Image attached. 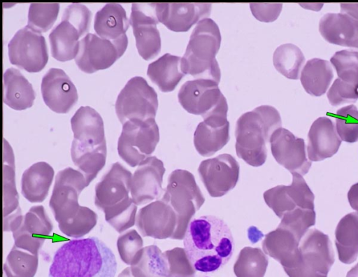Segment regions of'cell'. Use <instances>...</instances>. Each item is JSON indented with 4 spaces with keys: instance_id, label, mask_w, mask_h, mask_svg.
<instances>
[{
    "instance_id": "obj_10",
    "label": "cell",
    "mask_w": 358,
    "mask_h": 277,
    "mask_svg": "<svg viewBox=\"0 0 358 277\" xmlns=\"http://www.w3.org/2000/svg\"><path fill=\"white\" fill-rule=\"evenodd\" d=\"M115 108L122 124L131 119L155 118L158 108L157 94L143 77L135 76L119 93Z\"/></svg>"
},
{
    "instance_id": "obj_14",
    "label": "cell",
    "mask_w": 358,
    "mask_h": 277,
    "mask_svg": "<svg viewBox=\"0 0 358 277\" xmlns=\"http://www.w3.org/2000/svg\"><path fill=\"white\" fill-rule=\"evenodd\" d=\"M129 22L141 57L145 60L155 57L161 50V38L157 28L159 20L155 3H132Z\"/></svg>"
},
{
    "instance_id": "obj_27",
    "label": "cell",
    "mask_w": 358,
    "mask_h": 277,
    "mask_svg": "<svg viewBox=\"0 0 358 277\" xmlns=\"http://www.w3.org/2000/svg\"><path fill=\"white\" fill-rule=\"evenodd\" d=\"M54 177L52 167L38 162L26 169L22 176L21 192L29 202L38 203L45 199Z\"/></svg>"
},
{
    "instance_id": "obj_49",
    "label": "cell",
    "mask_w": 358,
    "mask_h": 277,
    "mask_svg": "<svg viewBox=\"0 0 358 277\" xmlns=\"http://www.w3.org/2000/svg\"><path fill=\"white\" fill-rule=\"evenodd\" d=\"M327 98L333 106L355 102L358 99V86L345 83L338 78L329 90Z\"/></svg>"
},
{
    "instance_id": "obj_19",
    "label": "cell",
    "mask_w": 358,
    "mask_h": 277,
    "mask_svg": "<svg viewBox=\"0 0 358 277\" xmlns=\"http://www.w3.org/2000/svg\"><path fill=\"white\" fill-rule=\"evenodd\" d=\"M41 90L46 106L57 113H68L78 99L75 85L61 69L51 68L45 73Z\"/></svg>"
},
{
    "instance_id": "obj_24",
    "label": "cell",
    "mask_w": 358,
    "mask_h": 277,
    "mask_svg": "<svg viewBox=\"0 0 358 277\" xmlns=\"http://www.w3.org/2000/svg\"><path fill=\"white\" fill-rule=\"evenodd\" d=\"M73 141L84 146L106 143L103 122L99 113L90 106H80L71 119Z\"/></svg>"
},
{
    "instance_id": "obj_46",
    "label": "cell",
    "mask_w": 358,
    "mask_h": 277,
    "mask_svg": "<svg viewBox=\"0 0 358 277\" xmlns=\"http://www.w3.org/2000/svg\"><path fill=\"white\" fill-rule=\"evenodd\" d=\"M169 271L167 277H194L196 269L182 248H174L165 251Z\"/></svg>"
},
{
    "instance_id": "obj_44",
    "label": "cell",
    "mask_w": 358,
    "mask_h": 277,
    "mask_svg": "<svg viewBox=\"0 0 358 277\" xmlns=\"http://www.w3.org/2000/svg\"><path fill=\"white\" fill-rule=\"evenodd\" d=\"M97 215L90 208L82 206L79 213L72 220L58 225L59 230L66 236L80 238L88 234L96 225Z\"/></svg>"
},
{
    "instance_id": "obj_45",
    "label": "cell",
    "mask_w": 358,
    "mask_h": 277,
    "mask_svg": "<svg viewBox=\"0 0 358 277\" xmlns=\"http://www.w3.org/2000/svg\"><path fill=\"white\" fill-rule=\"evenodd\" d=\"M263 196L267 206L280 219L285 213L299 208L287 191V185L273 187L265 191Z\"/></svg>"
},
{
    "instance_id": "obj_42",
    "label": "cell",
    "mask_w": 358,
    "mask_h": 277,
    "mask_svg": "<svg viewBox=\"0 0 358 277\" xmlns=\"http://www.w3.org/2000/svg\"><path fill=\"white\" fill-rule=\"evenodd\" d=\"M330 62L339 79L358 86V51H338L331 57Z\"/></svg>"
},
{
    "instance_id": "obj_9",
    "label": "cell",
    "mask_w": 358,
    "mask_h": 277,
    "mask_svg": "<svg viewBox=\"0 0 358 277\" xmlns=\"http://www.w3.org/2000/svg\"><path fill=\"white\" fill-rule=\"evenodd\" d=\"M178 101L188 113L206 119L212 115H227L228 105L218 83L209 79L185 82L178 94Z\"/></svg>"
},
{
    "instance_id": "obj_39",
    "label": "cell",
    "mask_w": 358,
    "mask_h": 277,
    "mask_svg": "<svg viewBox=\"0 0 358 277\" xmlns=\"http://www.w3.org/2000/svg\"><path fill=\"white\" fill-rule=\"evenodd\" d=\"M17 228L31 238L44 243L50 235L53 227L43 206H34L24 215Z\"/></svg>"
},
{
    "instance_id": "obj_7",
    "label": "cell",
    "mask_w": 358,
    "mask_h": 277,
    "mask_svg": "<svg viewBox=\"0 0 358 277\" xmlns=\"http://www.w3.org/2000/svg\"><path fill=\"white\" fill-rule=\"evenodd\" d=\"M159 141L155 118L131 119L122 124L117 141L119 156L130 166L140 164L155 151Z\"/></svg>"
},
{
    "instance_id": "obj_51",
    "label": "cell",
    "mask_w": 358,
    "mask_h": 277,
    "mask_svg": "<svg viewBox=\"0 0 358 277\" xmlns=\"http://www.w3.org/2000/svg\"><path fill=\"white\" fill-rule=\"evenodd\" d=\"M341 13L350 16L358 22V3H341Z\"/></svg>"
},
{
    "instance_id": "obj_8",
    "label": "cell",
    "mask_w": 358,
    "mask_h": 277,
    "mask_svg": "<svg viewBox=\"0 0 358 277\" xmlns=\"http://www.w3.org/2000/svg\"><path fill=\"white\" fill-rule=\"evenodd\" d=\"M301 261L295 268L285 270L289 277H327L334 263V253L329 236L310 229L299 244Z\"/></svg>"
},
{
    "instance_id": "obj_33",
    "label": "cell",
    "mask_w": 358,
    "mask_h": 277,
    "mask_svg": "<svg viewBox=\"0 0 358 277\" xmlns=\"http://www.w3.org/2000/svg\"><path fill=\"white\" fill-rule=\"evenodd\" d=\"M333 78L334 73L330 63L324 59L313 58L305 64L300 80L307 93L320 97L326 92Z\"/></svg>"
},
{
    "instance_id": "obj_37",
    "label": "cell",
    "mask_w": 358,
    "mask_h": 277,
    "mask_svg": "<svg viewBox=\"0 0 358 277\" xmlns=\"http://www.w3.org/2000/svg\"><path fill=\"white\" fill-rule=\"evenodd\" d=\"M273 62L279 73L289 79L297 80L305 62V57L298 46L292 43H285L275 49Z\"/></svg>"
},
{
    "instance_id": "obj_16",
    "label": "cell",
    "mask_w": 358,
    "mask_h": 277,
    "mask_svg": "<svg viewBox=\"0 0 358 277\" xmlns=\"http://www.w3.org/2000/svg\"><path fill=\"white\" fill-rule=\"evenodd\" d=\"M271 153L275 161L290 173L306 175L312 165L308 159L305 141L287 129L280 127L271 134Z\"/></svg>"
},
{
    "instance_id": "obj_29",
    "label": "cell",
    "mask_w": 358,
    "mask_h": 277,
    "mask_svg": "<svg viewBox=\"0 0 358 277\" xmlns=\"http://www.w3.org/2000/svg\"><path fill=\"white\" fill-rule=\"evenodd\" d=\"M335 244L340 262L353 263L358 257V214L352 212L339 220L335 230Z\"/></svg>"
},
{
    "instance_id": "obj_30",
    "label": "cell",
    "mask_w": 358,
    "mask_h": 277,
    "mask_svg": "<svg viewBox=\"0 0 358 277\" xmlns=\"http://www.w3.org/2000/svg\"><path fill=\"white\" fill-rule=\"evenodd\" d=\"M182 57L166 53L148 65L147 75L163 92L173 91L185 76Z\"/></svg>"
},
{
    "instance_id": "obj_3",
    "label": "cell",
    "mask_w": 358,
    "mask_h": 277,
    "mask_svg": "<svg viewBox=\"0 0 358 277\" xmlns=\"http://www.w3.org/2000/svg\"><path fill=\"white\" fill-rule=\"evenodd\" d=\"M131 178V171L115 162L95 187L94 204L118 233L130 228L136 222L137 205L129 196Z\"/></svg>"
},
{
    "instance_id": "obj_40",
    "label": "cell",
    "mask_w": 358,
    "mask_h": 277,
    "mask_svg": "<svg viewBox=\"0 0 358 277\" xmlns=\"http://www.w3.org/2000/svg\"><path fill=\"white\" fill-rule=\"evenodd\" d=\"M59 10L58 3H31L28 11L27 26L38 32H45L55 23Z\"/></svg>"
},
{
    "instance_id": "obj_18",
    "label": "cell",
    "mask_w": 358,
    "mask_h": 277,
    "mask_svg": "<svg viewBox=\"0 0 358 277\" xmlns=\"http://www.w3.org/2000/svg\"><path fill=\"white\" fill-rule=\"evenodd\" d=\"M177 223L174 210L162 199L141 208L136 218V227L143 236L157 239H171Z\"/></svg>"
},
{
    "instance_id": "obj_11",
    "label": "cell",
    "mask_w": 358,
    "mask_h": 277,
    "mask_svg": "<svg viewBox=\"0 0 358 277\" xmlns=\"http://www.w3.org/2000/svg\"><path fill=\"white\" fill-rule=\"evenodd\" d=\"M87 185L85 176L78 170L67 167L57 173L49 206L58 225L77 216L82 207L78 204L79 195Z\"/></svg>"
},
{
    "instance_id": "obj_53",
    "label": "cell",
    "mask_w": 358,
    "mask_h": 277,
    "mask_svg": "<svg viewBox=\"0 0 358 277\" xmlns=\"http://www.w3.org/2000/svg\"><path fill=\"white\" fill-rule=\"evenodd\" d=\"M346 277H358V263L348 271Z\"/></svg>"
},
{
    "instance_id": "obj_35",
    "label": "cell",
    "mask_w": 358,
    "mask_h": 277,
    "mask_svg": "<svg viewBox=\"0 0 358 277\" xmlns=\"http://www.w3.org/2000/svg\"><path fill=\"white\" fill-rule=\"evenodd\" d=\"M3 155V218L20 209L15 183V164L12 150L5 140Z\"/></svg>"
},
{
    "instance_id": "obj_54",
    "label": "cell",
    "mask_w": 358,
    "mask_h": 277,
    "mask_svg": "<svg viewBox=\"0 0 358 277\" xmlns=\"http://www.w3.org/2000/svg\"><path fill=\"white\" fill-rule=\"evenodd\" d=\"M117 277H134L131 273V268L127 267L125 268L121 273L118 275Z\"/></svg>"
},
{
    "instance_id": "obj_2",
    "label": "cell",
    "mask_w": 358,
    "mask_h": 277,
    "mask_svg": "<svg viewBox=\"0 0 358 277\" xmlns=\"http://www.w3.org/2000/svg\"><path fill=\"white\" fill-rule=\"evenodd\" d=\"M115 257L96 237L71 240L55 253L49 277H115Z\"/></svg>"
},
{
    "instance_id": "obj_28",
    "label": "cell",
    "mask_w": 358,
    "mask_h": 277,
    "mask_svg": "<svg viewBox=\"0 0 358 277\" xmlns=\"http://www.w3.org/2000/svg\"><path fill=\"white\" fill-rule=\"evenodd\" d=\"M129 23L124 9L120 3H108L96 12L94 29L100 38L114 41L126 34Z\"/></svg>"
},
{
    "instance_id": "obj_1",
    "label": "cell",
    "mask_w": 358,
    "mask_h": 277,
    "mask_svg": "<svg viewBox=\"0 0 358 277\" xmlns=\"http://www.w3.org/2000/svg\"><path fill=\"white\" fill-rule=\"evenodd\" d=\"M183 244L196 271L205 273L224 267L234 250V237L229 226L222 218L212 215L190 221Z\"/></svg>"
},
{
    "instance_id": "obj_13",
    "label": "cell",
    "mask_w": 358,
    "mask_h": 277,
    "mask_svg": "<svg viewBox=\"0 0 358 277\" xmlns=\"http://www.w3.org/2000/svg\"><path fill=\"white\" fill-rule=\"evenodd\" d=\"M8 54L12 64L30 73L41 71L48 59L45 38L27 25L10 39Z\"/></svg>"
},
{
    "instance_id": "obj_48",
    "label": "cell",
    "mask_w": 358,
    "mask_h": 277,
    "mask_svg": "<svg viewBox=\"0 0 358 277\" xmlns=\"http://www.w3.org/2000/svg\"><path fill=\"white\" fill-rule=\"evenodd\" d=\"M91 17V11L85 5L74 3L69 5L64 9L62 20H66L71 23L82 36L88 31Z\"/></svg>"
},
{
    "instance_id": "obj_31",
    "label": "cell",
    "mask_w": 358,
    "mask_h": 277,
    "mask_svg": "<svg viewBox=\"0 0 358 277\" xmlns=\"http://www.w3.org/2000/svg\"><path fill=\"white\" fill-rule=\"evenodd\" d=\"M81 37L77 29L66 20H62L49 34L51 55L60 62L76 58Z\"/></svg>"
},
{
    "instance_id": "obj_50",
    "label": "cell",
    "mask_w": 358,
    "mask_h": 277,
    "mask_svg": "<svg viewBox=\"0 0 358 277\" xmlns=\"http://www.w3.org/2000/svg\"><path fill=\"white\" fill-rule=\"evenodd\" d=\"M250 10L255 18L261 22H269L275 20L282 10V3L250 4Z\"/></svg>"
},
{
    "instance_id": "obj_17",
    "label": "cell",
    "mask_w": 358,
    "mask_h": 277,
    "mask_svg": "<svg viewBox=\"0 0 358 277\" xmlns=\"http://www.w3.org/2000/svg\"><path fill=\"white\" fill-rule=\"evenodd\" d=\"M165 171L163 162L155 156L148 157L138 164L132 176L130 191L137 206L158 200L163 196L164 189L162 185Z\"/></svg>"
},
{
    "instance_id": "obj_15",
    "label": "cell",
    "mask_w": 358,
    "mask_h": 277,
    "mask_svg": "<svg viewBox=\"0 0 358 277\" xmlns=\"http://www.w3.org/2000/svg\"><path fill=\"white\" fill-rule=\"evenodd\" d=\"M200 178L212 197L226 194L236 185L240 166L229 154H222L202 161L198 168Z\"/></svg>"
},
{
    "instance_id": "obj_38",
    "label": "cell",
    "mask_w": 358,
    "mask_h": 277,
    "mask_svg": "<svg viewBox=\"0 0 358 277\" xmlns=\"http://www.w3.org/2000/svg\"><path fill=\"white\" fill-rule=\"evenodd\" d=\"M38 264V255L13 246L3 269L6 277H34Z\"/></svg>"
},
{
    "instance_id": "obj_36",
    "label": "cell",
    "mask_w": 358,
    "mask_h": 277,
    "mask_svg": "<svg viewBox=\"0 0 358 277\" xmlns=\"http://www.w3.org/2000/svg\"><path fill=\"white\" fill-rule=\"evenodd\" d=\"M268 264V258L259 248L245 247L234 265L236 277H264Z\"/></svg>"
},
{
    "instance_id": "obj_41",
    "label": "cell",
    "mask_w": 358,
    "mask_h": 277,
    "mask_svg": "<svg viewBox=\"0 0 358 277\" xmlns=\"http://www.w3.org/2000/svg\"><path fill=\"white\" fill-rule=\"evenodd\" d=\"M315 210L296 208L283 215L278 227L290 231L301 242L309 228L315 225Z\"/></svg>"
},
{
    "instance_id": "obj_6",
    "label": "cell",
    "mask_w": 358,
    "mask_h": 277,
    "mask_svg": "<svg viewBox=\"0 0 358 277\" xmlns=\"http://www.w3.org/2000/svg\"><path fill=\"white\" fill-rule=\"evenodd\" d=\"M162 199L168 203L177 215V227L171 239H184L192 218L205 201L194 175L184 169L172 171Z\"/></svg>"
},
{
    "instance_id": "obj_22",
    "label": "cell",
    "mask_w": 358,
    "mask_h": 277,
    "mask_svg": "<svg viewBox=\"0 0 358 277\" xmlns=\"http://www.w3.org/2000/svg\"><path fill=\"white\" fill-rule=\"evenodd\" d=\"M308 139L307 152L310 162H320L332 157L341 144L334 124L326 117L319 118L313 122Z\"/></svg>"
},
{
    "instance_id": "obj_47",
    "label": "cell",
    "mask_w": 358,
    "mask_h": 277,
    "mask_svg": "<svg viewBox=\"0 0 358 277\" xmlns=\"http://www.w3.org/2000/svg\"><path fill=\"white\" fill-rule=\"evenodd\" d=\"M143 245V239L135 229L121 234L117 241V248L123 262L131 265Z\"/></svg>"
},
{
    "instance_id": "obj_52",
    "label": "cell",
    "mask_w": 358,
    "mask_h": 277,
    "mask_svg": "<svg viewBox=\"0 0 358 277\" xmlns=\"http://www.w3.org/2000/svg\"><path fill=\"white\" fill-rule=\"evenodd\" d=\"M347 197L350 206L358 214V183L353 184L350 187Z\"/></svg>"
},
{
    "instance_id": "obj_12",
    "label": "cell",
    "mask_w": 358,
    "mask_h": 277,
    "mask_svg": "<svg viewBox=\"0 0 358 277\" xmlns=\"http://www.w3.org/2000/svg\"><path fill=\"white\" fill-rule=\"evenodd\" d=\"M127 44L126 34L118 39L110 41L88 33L80 41L76 64L87 73L106 69L124 54Z\"/></svg>"
},
{
    "instance_id": "obj_21",
    "label": "cell",
    "mask_w": 358,
    "mask_h": 277,
    "mask_svg": "<svg viewBox=\"0 0 358 277\" xmlns=\"http://www.w3.org/2000/svg\"><path fill=\"white\" fill-rule=\"evenodd\" d=\"M300 241L288 229L278 227L265 235L262 248L265 254L278 261L284 271L296 267L301 261Z\"/></svg>"
},
{
    "instance_id": "obj_25",
    "label": "cell",
    "mask_w": 358,
    "mask_h": 277,
    "mask_svg": "<svg viewBox=\"0 0 358 277\" xmlns=\"http://www.w3.org/2000/svg\"><path fill=\"white\" fill-rule=\"evenodd\" d=\"M319 31L331 44L358 49V22L345 14H325L320 20Z\"/></svg>"
},
{
    "instance_id": "obj_23",
    "label": "cell",
    "mask_w": 358,
    "mask_h": 277,
    "mask_svg": "<svg viewBox=\"0 0 358 277\" xmlns=\"http://www.w3.org/2000/svg\"><path fill=\"white\" fill-rule=\"evenodd\" d=\"M229 141L227 116L212 115L200 122L194 133V145L201 156L208 157L222 149Z\"/></svg>"
},
{
    "instance_id": "obj_43",
    "label": "cell",
    "mask_w": 358,
    "mask_h": 277,
    "mask_svg": "<svg viewBox=\"0 0 358 277\" xmlns=\"http://www.w3.org/2000/svg\"><path fill=\"white\" fill-rule=\"evenodd\" d=\"M336 129L341 141L350 143L358 141V109L355 105H349L337 111Z\"/></svg>"
},
{
    "instance_id": "obj_34",
    "label": "cell",
    "mask_w": 358,
    "mask_h": 277,
    "mask_svg": "<svg viewBox=\"0 0 358 277\" xmlns=\"http://www.w3.org/2000/svg\"><path fill=\"white\" fill-rule=\"evenodd\" d=\"M130 268L134 277H167L169 271L167 258L155 245L143 248Z\"/></svg>"
},
{
    "instance_id": "obj_26",
    "label": "cell",
    "mask_w": 358,
    "mask_h": 277,
    "mask_svg": "<svg viewBox=\"0 0 358 277\" xmlns=\"http://www.w3.org/2000/svg\"><path fill=\"white\" fill-rule=\"evenodd\" d=\"M3 101L10 108L21 111L30 108L35 99L31 84L15 68L7 69L3 73Z\"/></svg>"
},
{
    "instance_id": "obj_4",
    "label": "cell",
    "mask_w": 358,
    "mask_h": 277,
    "mask_svg": "<svg viewBox=\"0 0 358 277\" xmlns=\"http://www.w3.org/2000/svg\"><path fill=\"white\" fill-rule=\"evenodd\" d=\"M281 125L280 113L271 106L262 105L243 113L236 125L238 157L255 167L264 164L267 157L266 143Z\"/></svg>"
},
{
    "instance_id": "obj_20",
    "label": "cell",
    "mask_w": 358,
    "mask_h": 277,
    "mask_svg": "<svg viewBox=\"0 0 358 277\" xmlns=\"http://www.w3.org/2000/svg\"><path fill=\"white\" fill-rule=\"evenodd\" d=\"M212 5L207 3H155L159 22L176 32L188 31L195 23L206 18Z\"/></svg>"
},
{
    "instance_id": "obj_5",
    "label": "cell",
    "mask_w": 358,
    "mask_h": 277,
    "mask_svg": "<svg viewBox=\"0 0 358 277\" xmlns=\"http://www.w3.org/2000/svg\"><path fill=\"white\" fill-rule=\"evenodd\" d=\"M217 24L210 18L201 20L191 34L182 57V70L196 79H209L219 84L221 72L215 56L221 44Z\"/></svg>"
},
{
    "instance_id": "obj_32",
    "label": "cell",
    "mask_w": 358,
    "mask_h": 277,
    "mask_svg": "<svg viewBox=\"0 0 358 277\" xmlns=\"http://www.w3.org/2000/svg\"><path fill=\"white\" fill-rule=\"evenodd\" d=\"M106 153V143L99 146H83L72 141V161L78 171L83 174L88 185L104 166Z\"/></svg>"
}]
</instances>
